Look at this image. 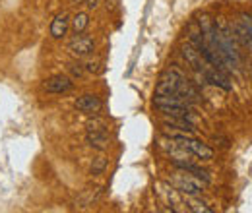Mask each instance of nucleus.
Wrapping results in <instances>:
<instances>
[{"mask_svg":"<svg viewBox=\"0 0 252 213\" xmlns=\"http://www.w3.org/2000/svg\"><path fill=\"white\" fill-rule=\"evenodd\" d=\"M169 136H171V142L185 153L194 155L202 161H212L214 159V150L210 146H206L204 142L192 138V134H169Z\"/></svg>","mask_w":252,"mask_h":213,"instance_id":"f257e3e1","label":"nucleus"},{"mask_svg":"<svg viewBox=\"0 0 252 213\" xmlns=\"http://www.w3.org/2000/svg\"><path fill=\"white\" fill-rule=\"evenodd\" d=\"M171 184L175 186V190L179 192V194H187V196H200L202 192H204V188H206V183L204 181H200L198 177H194V175H190V173H179V175H175L173 179H171Z\"/></svg>","mask_w":252,"mask_h":213,"instance_id":"f03ea898","label":"nucleus"},{"mask_svg":"<svg viewBox=\"0 0 252 213\" xmlns=\"http://www.w3.org/2000/svg\"><path fill=\"white\" fill-rule=\"evenodd\" d=\"M181 55H183V59L189 62L190 66H192L200 76H204V74H206V70H208V68H212L208 62L204 61V57L200 55V51L190 43L189 39H187V43H183V45H181Z\"/></svg>","mask_w":252,"mask_h":213,"instance_id":"7ed1b4c3","label":"nucleus"},{"mask_svg":"<svg viewBox=\"0 0 252 213\" xmlns=\"http://www.w3.org/2000/svg\"><path fill=\"white\" fill-rule=\"evenodd\" d=\"M41 88L47 93H68L74 90V82H72V78H68L64 74H57V76L47 78Z\"/></svg>","mask_w":252,"mask_h":213,"instance_id":"20e7f679","label":"nucleus"},{"mask_svg":"<svg viewBox=\"0 0 252 213\" xmlns=\"http://www.w3.org/2000/svg\"><path fill=\"white\" fill-rule=\"evenodd\" d=\"M74 107H76V111H80V113L95 115V113L101 111L103 101H101V97L95 95V93H84V95H80V97L74 101Z\"/></svg>","mask_w":252,"mask_h":213,"instance_id":"39448f33","label":"nucleus"},{"mask_svg":"<svg viewBox=\"0 0 252 213\" xmlns=\"http://www.w3.org/2000/svg\"><path fill=\"white\" fill-rule=\"evenodd\" d=\"M94 49H95V41L92 37H88V35H76V37L68 43V51H70L74 57H78V59L92 55Z\"/></svg>","mask_w":252,"mask_h":213,"instance_id":"423d86ee","label":"nucleus"},{"mask_svg":"<svg viewBox=\"0 0 252 213\" xmlns=\"http://www.w3.org/2000/svg\"><path fill=\"white\" fill-rule=\"evenodd\" d=\"M206 82H210L212 86H218L221 90H225V91H231L233 90V84H231V80H229V76L225 74V72H221L218 68H208L206 70V74L202 76Z\"/></svg>","mask_w":252,"mask_h":213,"instance_id":"0eeeda50","label":"nucleus"},{"mask_svg":"<svg viewBox=\"0 0 252 213\" xmlns=\"http://www.w3.org/2000/svg\"><path fill=\"white\" fill-rule=\"evenodd\" d=\"M68 30H70V16H68L66 12H61V14H57V16L53 18L49 33H51L53 39H63V37H66Z\"/></svg>","mask_w":252,"mask_h":213,"instance_id":"6e6552de","label":"nucleus"},{"mask_svg":"<svg viewBox=\"0 0 252 213\" xmlns=\"http://www.w3.org/2000/svg\"><path fill=\"white\" fill-rule=\"evenodd\" d=\"M163 124L165 128H171L179 134H194V122L190 119H181V117H165L163 119Z\"/></svg>","mask_w":252,"mask_h":213,"instance_id":"1a4fd4ad","label":"nucleus"},{"mask_svg":"<svg viewBox=\"0 0 252 213\" xmlns=\"http://www.w3.org/2000/svg\"><path fill=\"white\" fill-rule=\"evenodd\" d=\"M90 26V16L88 12H78L70 18V30L74 31V35H82Z\"/></svg>","mask_w":252,"mask_h":213,"instance_id":"9d476101","label":"nucleus"},{"mask_svg":"<svg viewBox=\"0 0 252 213\" xmlns=\"http://www.w3.org/2000/svg\"><path fill=\"white\" fill-rule=\"evenodd\" d=\"M86 142L95 148V150H105L107 144H109V138H107V132H99V130H90L88 132V138Z\"/></svg>","mask_w":252,"mask_h":213,"instance_id":"9b49d317","label":"nucleus"},{"mask_svg":"<svg viewBox=\"0 0 252 213\" xmlns=\"http://www.w3.org/2000/svg\"><path fill=\"white\" fill-rule=\"evenodd\" d=\"M183 196H185V198H183V204H187V210H189V212L212 213V208H210L208 204L200 202V200H198V196H187V194H183Z\"/></svg>","mask_w":252,"mask_h":213,"instance_id":"f8f14e48","label":"nucleus"},{"mask_svg":"<svg viewBox=\"0 0 252 213\" xmlns=\"http://www.w3.org/2000/svg\"><path fill=\"white\" fill-rule=\"evenodd\" d=\"M239 18H241L239 22L243 24V28H245V31H247V35H249L251 45H252V14H249V12H243Z\"/></svg>","mask_w":252,"mask_h":213,"instance_id":"ddd939ff","label":"nucleus"},{"mask_svg":"<svg viewBox=\"0 0 252 213\" xmlns=\"http://www.w3.org/2000/svg\"><path fill=\"white\" fill-rule=\"evenodd\" d=\"M107 167V161L103 159V157H99V159H95L94 165H92V175H99L103 169Z\"/></svg>","mask_w":252,"mask_h":213,"instance_id":"4468645a","label":"nucleus"},{"mask_svg":"<svg viewBox=\"0 0 252 213\" xmlns=\"http://www.w3.org/2000/svg\"><path fill=\"white\" fill-rule=\"evenodd\" d=\"M68 70H70L74 76H78V78H80V76H84V68H82L80 64H70V66H68Z\"/></svg>","mask_w":252,"mask_h":213,"instance_id":"2eb2a0df","label":"nucleus"},{"mask_svg":"<svg viewBox=\"0 0 252 213\" xmlns=\"http://www.w3.org/2000/svg\"><path fill=\"white\" fill-rule=\"evenodd\" d=\"M84 4H86L88 10H95L99 6V0H84Z\"/></svg>","mask_w":252,"mask_h":213,"instance_id":"dca6fc26","label":"nucleus"},{"mask_svg":"<svg viewBox=\"0 0 252 213\" xmlns=\"http://www.w3.org/2000/svg\"><path fill=\"white\" fill-rule=\"evenodd\" d=\"M86 68H88L90 72H97V62H88Z\"/></svg>","mask_w":252,"mask_h":213,"instance_id":"f3484780","label":"nucleus"},{"mask_svg":"<svg viewBox=\"0 0 252 213\" xmlns=\"http://www.w3.org/2000/svg\"><path fill=\"white\" fill-rule=\"evenodd\" d=\"M72 4H84V0H70Z\"/></svg>","mask_w":252,"mask_h":213,"instance_id":"a211bd4d","label":"nucleus"}]
</instances>
